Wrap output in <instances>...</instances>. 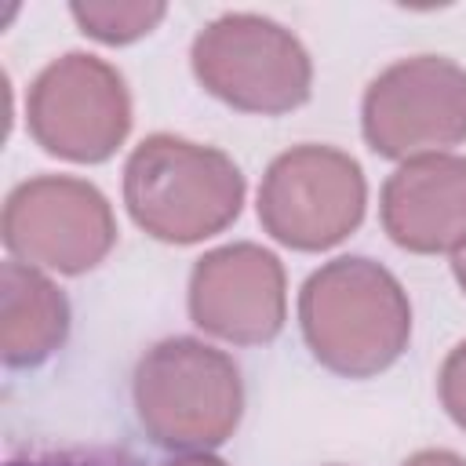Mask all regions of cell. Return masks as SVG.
I'll return each mask as SVG.
<instances>
[{
	"label": "cell",
	"mask_w": 466,
	"mask_h": 466,
	"mask_svg": "<svg viewBox=\"0 0 466 466\" xmlns=\"http://www.w3.org/2000/svg\"><path fill=\"white\" fill-rule=\"evenodd\" d=\"M299 328L317 364L342 379H371L408 350L411 302L382 262L339 255L306 277Z\"/></svg>",
	"instance_id": "1"
},
{
	"label": "cell",
	"mask_w": 466,
	"mask_h": 466,
	"mask_svg": "<svg viewBox=\"0 0 466 466\" xmlns=\"http://www.w3.org/2000/svg\"><path fill=\"white\" fill-rule=\"evenodd\" d=\"M248 182L229 153L182 135H146L124 164V204L142 233L200 244L237 222Z\"/></svg>",
	"instance_id": "2"
},
{
	"label": "cell",
	"mask_w": 466,
	"mask_h": 466,
	"mask_svg": "<svg viewBox=\"0 0 466 466\" xmlns=\"http://www.w3.org/2000/svg\"><path fill=\"white\" fill-rule=\"evenodd\" d=\"M131 400L153 444L197 455L226 444L240 426L244 379L229 353L204 339L175 335L138 357Z\"/></svg>",
	"instance_id": "3"
},
{
	"label": "cell",
	"mask_w": 466,
	"mask_h": 466,
	"mask_svg": "<svg viewBox=\"0 0 466 466\" xmlns=\"http://www.w3.org/2000/svg\"><path fill=\"white\" fill-rule=\"evenodd\" d=\"M197 84L229 109L280 116L309 102L313 62L302 40L255 11L211 18L189 47Z\"/></svg>",
	"instance_id": "4"
},
{
	"label": "cell",
	"mask_w": 466,
	"mask_h": 466,
	"mask_svg": "<svg viewBox=\"0 0 466 466\" xmlns=\"http://www.w3.org/2000/svg\"><path fill=\"white\" fill-rule=\"evenodd\" d=\"M368 208L360 164L335 146L302 142L269 160L258 182V222L291 251H328L342 244Z\"/></svg>",
	"instance_id": "5"
},
{
	"label": "cell",
	"mask_w": 466,
	"mask_h": 466,
	"mask_svg": "<svg viewBox=\"0 0 466 466\" xmlns=\"http://www.w3.org/2000/svg\"><path fill=\"white\" fill-rule=\"evenodd\" d=\"M25 124L44 153L69 164H102L131 131V95L116 66L69 51L29 84Z\"/></svg>",
	"instance_id": "6"
},
{
	"label": "cell",
	"mask_w": 466,
	"mask_h": 466,
	"mask_svg": "<svg viewBox=\"0 0 466 466\" xmlns=\"http://www.w3.org/2000/svg\"><path fill=\"white\" fill-rule=\"evenodd\" d=\"M371 153L411 160L466 142V66L448 55H411L386 66L360 98Z\"/></svg>",
	"instance_id": "7"
},
{
	"label": "cell",
	"mask_w": 466,
	"mask_h": 466,
	"mask_svg": "<svg viewBox=\"0 0 466 466\" xmlns=\"http://www.w3.org/2000/svg\"><path fill=\"white\" fill-rule=\"evenodd\" d=\"M0 233L11 258L44 273L76 277L113 251L116 218L95 182L76 175H36L7 193Z\"/></svg>",
	"instance_id": "8"
},
{
	"label": "cell",
	"mask_w": 466,
	"mask_h": 466,
	"mask_svg": "<svg viewBox=\"0 0 466 466\" xmlns=\"http://www.w3.org/2000/svg\"><path fill=\"white\" fill-rule=\"evenodd\" d=\"M189 320L233 346H266L288 320V277L280 258L251 240L204 251L189 269Z\"/></svg>",
	"instance_id": "9"
},
{
	"label": "cell",
	"mask_w": 466,
	"mask_h": 466,
	"mask_svg": "<svg viewBox=\"0 0 466 466\" xmlns=\"http://www.w3.org/2000/svg\"><path fill=\"white\" fill-rule=\"evenodd\" d=\"M379 218L386 237L411 255L459 251L466 244V157L426 153L400 160L382 182Z\"/></svg>",
	"instance_id": "10"
},
{
	"label": "cell",
	"mask_w": 466,
	"mask_h": 466,
	"mask_svg": "<svg viewBox=\"0 0 466 466\" xmlns=\"http://www.w3.org/2000/svg\"><path fill=\"white\" fill-rule=\"evenodd\" d=\"M69 335V302L36 266L7 258L0 266V357L7 368L44 364Z\"/></svg>",
	"instance_id": "11"
},
{
	"label": "cell",
	"mask_w": 466,
	"mask_h": 466,
	"mask_svg": "<svg viewBox=\"0 0 466 466\" xmlns=\"http://www.w3.org/2000/svg\"><path fill=\"white\" fill-rule=\"evenodd\" d=\"M69 15L84 36L109 44V47H120V44H135V40L149 36L164 22L167 7L157 0H146V4H95V0H87V4H69Z\"/></svg>",
	"instance_id": "12"
},
{
	"label": "cell",
	"mask_w": 466,
	"mask_h": 466,
	"mask_svg": "<svg viewBox=\"0 0 466 466\" xmlns=\"http://www.w3.org/2000/svg\"><path fill=\"white\" fill-rule=\"evenodd\" d=\"M7 466H138L131 455L113 448H44L7 459Z\"/></svg>",
	"instance_id": "13"
},
{
	"label": "cell",
	"mask_w": 466,
	"mask_h": 466,
	"mask_svg": "<svg viewBox=\"0 0 466 466\" xmlns=\"http://www.w3.org/2000/svg\"><path fill=\"white\" fill-rule=\"evenodd\" d=\"M437 393H441L448 419L459 430H466V339L451 346V353L444 357L441 375H437Z\"/></svg>",
	"instance_id": "14"
},
{
	"label": "cell",
	"mask_w": 466,
	"mask_h": 466,
	"mask_svg": "<svg viewBox=\"0 0 466 466\" xmlns=\"http://www.w3.org/2000/svg\"><path fill=\"white\" fill-rule=\"evenodd\" d=\"M400 466H466V459L448 448H422V451L408 455Z\"/></svg>",
	"instance_id": "15"
},
{
	"label": "cell",
	"mask_w": 466,
	"mask_h": 466,
	"mask_svg": "<svg viewBox=\"0 0 466 466\" xmlns=\"http://www.w3.org/2000/svg\"><path fill=\"white\" fill-rule=\"evenodd\" d=\"M164 466H226V462H222V459H215V455H208V451H197V455L171 459V462H164Z\"/></svg>",
	"instance_id": "16"
},
{
	"label": "cell",
	"mask_w": 466,
	"mask_h": 466,
	"mask_svg": "<svg viewBox=\"0 0 466 466\" xmlns=\"http://www.w3.org/2000/svg\"><path fill=\"white\" fill-rule=\"evenodd\" d=\"M451 277H455V284L466 291V244H462L459 251H451Z\"/></svg>",
	"instance_id": "17"
}]
</instances>
